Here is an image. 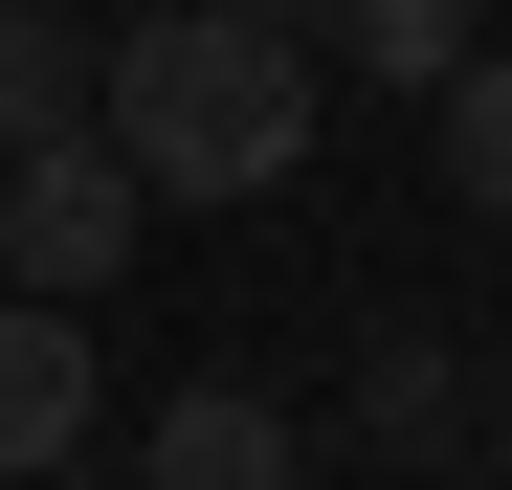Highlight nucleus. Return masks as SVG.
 I'll use <instances>...</instances> for the list:
<instances>
[{
  "mask_svg": "<svg viewBox=\"0 0 512 490\" xmlns=\"http://www.w3.org/2000/svg\"><path fill=\"white\" fill-rule=\"evenodd\" d=\"M312 45H334V67H379V90H446V67H468V0H334Z\"/></svg>",
  "mask_w": 512,
  "mask_h": 490,
  "instance_id": "nucleus-8",
  "label": "nucleus"
},
{
  "mask_svg": "<svg viewBox=\"0 0 512 490\" xmlns=\"http://www.w3.org/2000/svg\"><path fill=\"white\" fill-rule=\"evenodd\" d=\"M357 446H401V468H468V446H490V379H468L446 335H379V379H357Z\"/></svg>",
  "mask_w": 512,
  "mask_h": 490,
  "instance_id": "nucleus-4",
  "label": "nucleus"
},
{
  "mask_svg": "<svg viewBox=\"0 0 512 490\" xmlns=\"http://www.w3.org/2000/svg\"><path fill=\"white\" fill-rule=\"evenodd\" d=\"M90 0H0V134H67V112H90Z\"/></svg>",
  "mask_w": 512,
  "mask_h": 490,
  "instance_id": "nucleus-6",
  "label": "nucleus"
},
{
  "mask_svg": "<svg viewBox=\"0 0 512 490\" xmlns=\"http://www.w3.org/2000/svg\"><path fill=\"white\" fill-rule=\"evenodd\" d=\"M268 468H290V401H245V379L156 401V490H268Z\"/></svg>",
  "mask_w": 512,
  "mask_h": 490,
  "instance_id": "nucleus-5",
  "label": "nucleus"
},
{
  "mask_svg": "<svg viewBox=\"0 0 512 490\" xmlns=\"http://www.w3.org/2000/svg\"><path fill=\"white\" fill-rule=\"evenodd\" d=\"M268 23H334V0H268Z\"/></svg>",
  "mask_w": 512,
  "mask_h": 490,
  "instance_id": "nucleus-10",
  "label": "nucleus"
},
{
  "mask_svg": "<svg viewBox=\"0 0 512 490\" xmlns=\"http://www.w3.org/2000/svg\"><path fill=\"white\" fill-rule=\"evenodd\" d=\"M134 245H156V179L112 156V112H67V134H0V290H134Z\"/></svg>",
  "mask_w": 512,
  "mask_h": 490,
  "instance_id": "nucleus-2",
  "label": "nucleus"
},
{
  "mask_svg": "<svg viewBox=\"0 0 512 490\" xmlns=\"http://www.w3.org/2000/svg\"><path fill=\"white\" fill-rule=\"evenodd\" d=\"M90 112L156 179V223L179 201H290L312 179V23H268V0H156V23H112Z\"/></svg>",
  "mask_w": 512,
  "mask_h": 490,
  "instance_id": "nucleus-1",
  "label": "nucleus"
},
{
  "mask_svg": "<svg viewBox=\"0 0 512 490\" xmlns=\"http://www.w3.org/2000/svg\"><path fill=\"white\" fill-rule=\"evenodd\" d=\"M90 424H112V379L67 335V290H0V468H67Z\"/></svg>",
  "mask_w": 512,
  "mask_h": 490,
  "instance_id": "nucleus-3",
  "label": "nucleus"
},
{
  "mask_svg": "<svg viewBox=\"0 0 512 490\" xmlns=\"http://www.w3.org/2000/svg\"><path fill=\"white\" fill-rule=\"evenodd\" d=\"M423 112H446V201H468V223H512V45H468Z\"/></svg>",
  "mask_w": 512,
  "mask_h": 490,
  "instance_id": "nucleus-7",
  "label": "nucleus"
},
{
  "mask_svg": "<svg viewBox=\"0 0 512 490\" xmlns=\"http://www.w3.org/2000/svg\"><path fill=\"white\" fill-rule=\"evenodd\" d=\"M490 446H512V312H490Z\"/></svg>",
  "mask_w": 512,
  "mask_h": 490,
  "instance_id": "nucleus-9",
  "label": "nucleus"
}]
</instances>
